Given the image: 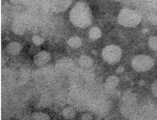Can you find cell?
I'll return each mask as SVG.
<instances>
[{
    "label": "cell",
    "instance_id": "obj_5",
    "mask_svg": "<svg viewBox=\"0 0 157 120\" xmlns=\"http://www.w3.org/2000/svg\"><path fill=\"white\" fill-rule=\"evenodd\" d=\"M73 65L74 64L71 59L69 58H64L58 62L56 67L59 72H67L72 69Z\"/></svg>",
    "mask_w": 157,
    "mask_h": 120
},
{
    "label": "cell",
    "instance_id": "obj_4",
    "mask_svg": "<svg viewBox=\"0 0 157 120\" xmlns=\"http://www.w3.org/2000/svg\"><path fill=\"white\" fill-rule=\"evenodd\" d=\"M153 64V60L150 56L144 54L135 56L131 61L132 67L138 72H144L150 69Z\"/></svg>",
    "mask_w": 157,
    "mask_h": 120
},
{
    "label": "cell",
    "instance_id": "obj_20",
    "mask_svg": "<svg viewBox=\"0 0 157 120\" xmlns=\"http://www.w3.org/2000/svg\"><path fill=\"white\" fill-rule=\"evenodd\" d=\"M151 91L154 96L157 98V79L152 84Z\"/></svg>",
    "mask_w": 157,
    "mask_h": 120
},
{
    "label": "cell",
    "instance_id": "obj_17",
    "mask_svg": "<svg viewBox=\"0 0 157 120\" xmlns=\"http://www.w3.org/2000/svg\"><path fill=\"white\" fill-rule=\"evenodd\" d=\"M123 100L126 102H132L135 100V95L131 92H126L123 96Z\"/></svg>",
    "mask_w": 157,
    "mask_h": 120
},
{
    "label": "cell",
    "instance_id": "obj_3",
    "mask_svg": "<svg viewBox=\"0 0 157 120\" xmlns=\"http://www.w3.org/2000/svg\"><path fill=\"white\" fill-rule=\"evenodd\" d=\"M121 49L115 45L105 47L102 53L103 59L109 64H115L118 62L121 57Z\"/></svg>",
    "mask_w": 157,
    "mask_h": 120
},
{
    "label": "cell",
    "instance_id": "obj_13",
    "mask_svg": "<svg viewBox=\"0 0 157 120\" xmlns=\"http://www.w3.org/2000/svg\"><path fill=\"white\" fill-rule=\"evenodd\" d=\"M89 35L91 39L96 40L101 36V31L98 27H93L90 30Z\"/></svg>",
    "mask_w": 157,
    "mask_h": 120
},
{
    "label": "cell",
    "instance_id": "obj_19",
    "mask_svg": "<svg viewBox=\"0 0 157 120\" xmlns=\"http://www.w3.org/2000/svg\"><path fill=\"white\" fill-rule=\"evenodd\" d=\"M148 20L153 24H157V15L155 14H151L148 16Z\"/></svg>",
    "mask_w": 157,
    "mask_h": 120
},
{
    "label": "cell",
    "instance_id": "obj_12",
    "mask_svg": "<svg viewBox=\"0 0 157 120\" xmlns=\"http://www.w3.org/2000/svg\"><path fill=\"white\" fill-rule=\"evenodd\" d=\"M12 29L17 34H22L25 31V28L21 22H20V21H17L13 24Z\"/></svg>",
    "mask_w": 157,
    "mask_h": 120
},
{
    "label": "cell",
    "instance_id": "obj_7",
    "mask_svg": "<svg viewBox=\"0 0 157 120\" xmlns=\"http://www.w3.org/2000/svg\"><path fill=\"white\" fill-rule=\"evenodd\" d=\"M50 59V54L45 51H42L38 53L34 58V63L37 66H42L48 62Z\"/></svg>",
    "mask_w": 157,
    "mask_h": 120
},
{
    "label": "cell",
    "instance_id": "obj_10",
    "mask_svg": "<svg viewBox=\"0 0 157 120\" xmlns=\"http://www.w3.org/2000/svg\"><path fill=\"white\" fill-rule=\"evenodd\" d=\"M78 62H79L80 65L82 66V67H88L92 65L93 60L90 57H89L88 56L83 55L80 57V58L78 59Z\"/></svg>",
    "mask_w": 157,
    "mask_h": 120
},
{
    "label": "cell",
    "instance_id": "obj_11",
    "mask_svg": "<svg viewBox=\"0 0 157 120\" xmlns=\"http://www.w3.org/2000/svg\"><path fill=\"white\" fill-rule=\"evenodd\" d=\"M67 43L71 47L73 48H77L81 46L82 40L78 37H73L69 39Z\"/></svg>",
    "mask_w": 157,
    "mask_h": 120
},
{
    "label": "cell",
    "instance_id": "obj_9",
    "mask_svg": "<svg viewBox=\"0 0 157 120\" xmlns=\"http://www.w3.org/2000/svg\"><path fill=\"white\" fill-rule=\"evenodd\" d=\"M118 82L119 80L117 77L110 76L107 79L105 83V86L107 89L112 90L114 88H115V87L117 86Z\"/></svg>",
    "mask_w": 157,
    "mask_h": 120
},
{
    "label": "cell",
    "instance_id": "obj_8",
    "mask_svg": "<svg viewBox=\"0 0 157 120\" xmlns=\"http://www.w3.org/2000/svg\"><path fill=\"white\" fill-rule=\"evenodd\" d=\"M6 49L8 53L11 54L15 55L20 53L21 47V45L18 42H12L7 45Z\"/></svg>",
    "mask_w": 157,
    "mask_h": 120
},
{
    "label": "cell",
    "instance_id": "obj_18",
    "mask_svg": "<svg viewBox=\"0 0 157 120\" xmlns=\"http://www.w3.org/2000/svg\"><path fill=\"white\" fill-rule=\"evenodd\" d=\"M32 40L33 42V43L37 45H41L42 43H43L44 40V39L40 36H34L32 38Z\"/></svg>",
    "mask_w": 157,
    "mask_h": 120
},
{
    "label": "cell",
    "instance_id": "obj_24",
    "mask_svg": "<svg viewBox=\"0 0 157 120\" xmlns=\"http://www.w3.org/2000/svg\"><path fill=\"white\" fill-rule=\"evenodd\" d=\"M117 1H120V0H117Z\"/></svg>",
    "mask_w": 157,
    "mask_h": 120
},
{
    "label": "cell",
    "instance_id": "obj_22",
    "mask_svg": "<svg viewBox=\"0 0 157 120\" xmlns=\"http://www.w3.org/2000/svg\"><path fill=\"white\" fill-rule=\"evenodd\" d=\"M123 71H124V68H123V66H119V67L117 69V70H116V72H117V73H121V72H123Z\"/></svg>",
    "mask_w": 157,
    "mask_h": 120
},
{
    "label": "cell",
    "instance_id": "obj_14",
    "mask_svg": "<svg viewBox=\"0 0 157 120\" xmlns=\"http://www.w3.org/2000/svg\"><path fill=\"white\" fill-rule=\"evenodd\" d=\"M32 118L33 119H42V120H48L50 119L49 116L44 113L36 112L32 114Z\"/></svg>",
    "mask_w": 157,
    "mask_h": 120
},
{
    "label": "cell",
    "instance_id": "obj_6",
    "mask_svg": "<svg viewBox=\"0 0 157 120\" xmlns=\"http://www.w3.org/2000/svg\"><path fill=\"white\" fill-rule=\"evenodd\" d=\"M71 2L72 0H53V9L56 12H63L69 7Z\"/></svg>",
    "mask_w": 157,
    "mask_h": 120
},
{
    "label": "cell",
    "instance_id": "obj_16",
    "mask_svg": "<svg viewBox=\"0 0 157 120\" xmlns=\"http://www.w3.org/2000/svg\"><path fill=\"white\" fill-rule=\"evenodd\" d=\"M148 44L152 50L157 51V37H151L148 40Z\"/></svg>",
    "mask_w": 157,
    "mask_h": 120
},
{
    "label": "cell",
    "instance_id": "obj_1",
    "mask_svg": "<svg viewBox=\"0 0 157 120\" xmlns=\"http://www.w3.org/2000/svg\"><path fill=\"white\" fill-rule=\"evenodd\" d=\"M70 20L80 28L88 26L92 21V15L89 6L85 2L77 3L70 12Z\"/></svg>",
    "mask_w": 157,
    "mask_h": 120
},
{
    "label": "cell",
    "instance_id": "obj_15",
    "mask_svg": "<svg viewBox=\"0 0 157 120\" xmlns=\"http://www.w3.org/2000/svg\"><path fill=\"white\" fill-rule=\"evenodd\" d=\"M63 115L66 119H72L75 116V111L72 108H66L63 110Z\"/></svg>",
    "mask_w": 157,
    "mask_h": 120
},
{
    "label": "cell",
    "instance_id": "obj_23",
    "mask_svg": "<svg viewBox=\"0 0 157 120\" xmlns=\"http://www.w3.org/2000/svg\"><path fill=\"white\" fill-rule=\"evenodd\" d=\"M10 2H12V4H19L23 0H9Z\"/></svg>",
    "mask_w": 157,
    "mask_h": 120
},
{
    "label": "cell",
    "instance_id": "obj_21",
    "mask_svg": "<svg viewBox=\"0 0 157 120\" xmlns=\"http://www.w3.org/2000/svg\"><path fill=\"white\" fill-rule=\"evenodd\" d=\"M82 119H85V120H87V119H92V118H91V115H90V114H87V113L84 114L82 116Z\"/></svg>",
    "mask_w": 157,
    "mask_h": 120
},
{
    "label": "cell",
    "instance_id": "obj_2",
    "mask_svg": "<svg viewBox=\"0 0 157 120\" xmlns=\"http://www.w3.org/2000/svg\"><path fill=\"white\" fill-rule=\"evenodd\" d=\"M140 20L141 18L137 12L128 9L122 10L118 17V23L126 27H135L140 23Z\"/></svg>",
    "mask_w": 157,
    "mask_h": 120
}]
</instances>
